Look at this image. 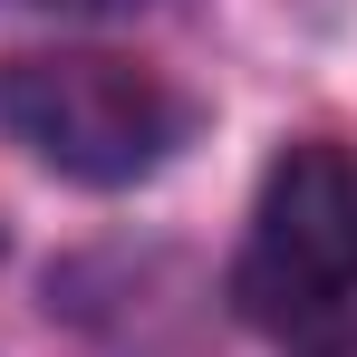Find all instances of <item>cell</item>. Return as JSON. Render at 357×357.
Wrapping results in <instances>:
<instances>
[{
  "label": "cell",
  "mask_w": 357,
  "mask_h": 357,
  "mask_svg": "<svg viewBox=\"0 0 357 357\" xmlns=\"http://www.w3.org/2000/svg\"><path fill=\"white\" fill-rule=\"evenodd\" d=\"M0 126L68 183H135L183 145L193 107L107 49H20L0 68Z\"/></svg>",
  "instance_id": "cell-1"
},
{
  "label": "cell",
  "mask_w": 357,
  "mask_h": 357,
  "mask_svg": "<svg viewBox=\"0 0 357 357\" xmlns=\"http://www.w3.org/2000/svg\"><path fill=\"white\" fill-rule=\"evenodd\" d=\"M232 299L251 328H309L338 299H357V155L348 145L309 135L261 174V203H251V232L232 261Z\"/></svg>",
  "instance_id": "cell-2"
},
{
  "label": "cell",
  "mask_w": 357,
  "mask_h": 357,
  "mask_svg": "<svg viewBox=\"0 0 357 357\" xmlns=\"http://www.w3.org/2000/svg\"><path fill=\"white\" fill-rule=\"evenodd\" d=\"M10 10H68V20H107V10H135V0H10Z\"/></svg>",
  "instance_id": "cell-3"
},
{
  "label": "cell",
  "mask_w": 357,
  "mask_h": 357,
  "mask_svg": "<svg viewBox=\"0 0 357 357\" xmlns=\"http://www.w3.org/2000/svg\"><path fill=\"white\" fill-rule=\"evenodd\" d=\"M309 357H357V328H348V338H328V348H309Z\"/></svg>",
  "instance_id": "cell-4"
}]
</instances>
